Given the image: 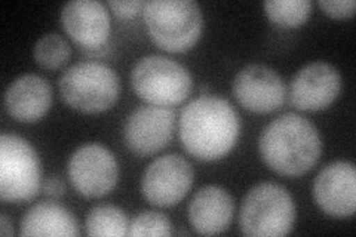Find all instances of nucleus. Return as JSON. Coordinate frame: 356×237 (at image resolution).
Instances as JSON below:
<instances>
[{
	"label": "nucleus",
	"mask_w": 356,
	"mask_h": 237,
	"mask_svg": "<svg viewBox=\"0 0 356 237\" xmlns=\"http://www.w3.org/2000/svg\"><path fill=\"white\" fill-rule=\"evenodd\" d=\"M131 83L152 106L171 107L191 95L193 79L184 65L163 55H147L134 65Z\"/></svg>",
	"instance_id": "obj_6"
},
{
	"label": "nucleus",
	"mask_w": 356,
	"mask_h": 237,
	"mask_svg": "<svg viewBox=\"0 0 356 237\" xmlns=\"http://www.w3.org/2000/svg\"><path fill=\"white\" fill-rule=\"evenodd\" d=\"M42 165L31 144L14 133L0 137V197L21 203L39 195Z\"/></svg>",
	"instance_id": "obj_7"
},
{
	"label": "nucleus",
	"mask_w": 356,
	"mask_h": 237,
	"mask_svg": "<svg viewBox=\"0 0 356 237\" xmlns=\"http://www.w3.org/2000/svg\"><path fill=\"white\" fill-rule=\"evenodd\" d=\"M193 179V166L186 157L165 154L146 167L141 178V193L150 205L170 208L186 197Z\"/></svg>",
	"instance_id": "obj_9"
},
{
	"label": "nucleus",
	"mask_w": 356,
	"mask_h": 237,
	"mask_svg": "<svg viewBox=\"0 0 356 237\" xmlns=\"http://www.w3.org/2000/svg\"><path fill=\"white\" fill-rule=\"evenodd\" d=\"M0 233H2L3 236H13L14 234L13 224H10V221L6 217L5 212L0 213Z\"/></svg>",
	"instance_id": "obj_25"
},
{
	"label": "nucleus",
	"mask_w": 356,
	"mask_h": 237,
	"mask_svg": "<svg viewBox=\"0 0 356 237\" xmlns=\"http://www.w3.org/2000/svg\"><path fill=\"white\" fill-rule=\"evenodd\" d=\"M294 221V200L281 184L260 183L254 186L242 200L239 227L245 236H286L291 233Z\"/></svg>",
	"instance_id": "obj_5"
},
{
	"label": "nucleus",
	"mask_w": 356,
	"mask_h": 237,
	"mask_svg": "<svg viewBox=\"0 0 356 237\" xmlns=\"http://www.w3.org/2000/svg\"><path fill=\"white\" fill-rule=\"evenodd\" d=\"M52 104V88L47 79L27 73L17 77L5 92L8 115L22 123L42 119Z\"/></svg>",
	"instance_id": "obj_15"
},
{
	"label": "nucleus",
	"mask_w": 356,
	"mask_h": 237,
	"mask_svg": "<svg viewBox=\"0 0 356 237\" xmlns=\"http://www.w3.org/2000/svg\"><path fill=\"white\" fill-rule=\"evenodd\" d=\"M172 224L171 220L163 215L162 212L156 211H144L134 218L129 224V236H161L168 237L172 236Z\"/></svg>",
	"instance_id": "obj_21"
},
{
	"label": "nucleus",
	"mask_w": 356,
	"mask_h": 237,
	"mask_svg": "<svg viewBox=\"0 0 356 237\" xmlns=\"http://www.w3.org/2000/svg\"><path fill=\"white\" fill-rule=\"evenodd\" d=\"M263 6L272 22L286 28L302 26L312 10L310 0H267Z\"/></svg>",
	"instance_id": "obj_19"
},
{
	"label": "nucleus",
	"mask_w": 356,
	"mask_h": 237,
	"mask_svg": "<svg viewBox=\"0 0 356 237\" xmlns=\"http://www.w3.org/2000/svg\"><path fill=\"white\" fill-rule=\"evenodd\" d=\"M152 42L166 52L195 47L204 28V15L193 0H149L143 8Z\"/></svg>",
	"instance_id": "obj_3"
},
{
	"label": "nucleus",
	"mask_w": 356,
	"mask_h": 237,
	"mask_svg": "<svg viewBox=\"0 0 356 237\" xmlns=\"http://www.w3.org/2000/svg\"><path fill=\"white\" fill-rule=\"evenodd\" d=\"M144 3L141 0H110L108 6L120 18H134L141 13Z\"/></svg>",
	"instance_id": "obj_23"
},
{
	"label": "nucleus",
	"mask_w": 356,
	"mask_h": 237,
	"mask_svg": "<svg viewBox=\"0 0 356 237\" xmlns=\"http://www.w3.org/2000/svg\"><path fill=\"white\" fill-rule=\"evenodd\" d=\"M67 174L74 190L85 197H103L119 179L116 157L102 144L79 147L67 162Z\"/></svg>",
	"instance_id": "obj_8"
},
{
	"label": "nucleus",
	"mask_w": 356,
	"mask_h": 237,
	"mask_svg": "<svg viewBox=\"0 0 356 237\" xmlns=\"http://www.w3.org/2000/svg\"><path fill=\"white\" fill-rule=\"evenodd\" d=\"M232 91L243 108L259 115L277 110L285 99L282 77L263 64H250L241 69L233 79Z\"/></svg>",
	"instance_id": "obj_11"
},
{
	"label": "nucleus",
	"mask_w": 356,
	"mask_h": 237,
	"mask_svg": "<svg viewBox=\"0 0 356 237\" xmlns=\"http://www.w3.org/2000/svg\"><path fill=\"white\" fill-rule=\"evenodd\" d=\"M314 197L327 215L352 217L356 209L355 165L348 161H336L322 167L314 183Z\"/></svg>",
	"instance_id": "obj_13"
},
{
	"label": "nucleus",
	"mask_w": 356,
	"mask_h": 237,
	"mask_svg": "<svg viewBox=\"0 0 356 237\" xmlns=\"http://www.w3.org/2000/svg\"><path fill=\"white\" fill-rule=\"evenodd\" d=\"M21 236H79L73 213L55 202H39L21 220Z\"/></svg>",
	"instance_id": "obj_17"
},
{
	"label": "nucleus",
	"mask_w": 356,
	"mask_h": 237,
	"mask_svg": "<svg viewBox=\"0 0 356 237\" xmlns=\"http://www.w3.org/2000/svg\"><path fill=\"white\" fill-rule=\"evenodd\" d=\"M241 132L236 110L227 99L202 95L188 103L180 115V138L188 154L204 162L225 157Z\"/></svg>",
	"instance_id": "obj_1"
},
{
	"label": "nucleus",
	"mask_w": 356,
	"mask_h": 237,
	"mask_svg": "<svg viewBox=\"0 0 356 237\" xmlns=\"http://www.w3.org/2000/svg\"><path fill=\"white\" fill-rule=\"evenodd\" d=\"M175 111L170 107L141 106L127 117L124 138L128 149L140 157L161 152L174 137Z\"/></svg>",
	"instance_id": "obj_10"
},
{
	"label": "nucleus",
	"mask_w": 356,
	"mask_h": 237,
	"mask_svg": "<svg viewBox=\"0 0 356 237\" xmlns=\"http://www.w3.org/2000/svg\"><path fill=\"white\" fill-rule=\"evenodd\" d=\"M341 89V76L330 63L314 61L300 69L289 85V103L303 111H319L334 103Z\"/></svg>",
	"instance_id": "obj_12"
},
{
	"label": "nucleus",
	"mask_w": 356,
	"mask_h": 237,
	"mask_svg": "<svg viewBox=\"0 0 356 237\" xmlns=\"http://www.w3.org/2000/svg\"><path fill=\"white\" fill-rule=\"evenodd\" d=\"M319 6L328 17L337 19L350 18L356 9L355 0H319Z\"/></svg>",
	"instance_id": "obj_22"
},
{
	"label": "nucleus",
	"mask_w": 356,
	"mask_h": 237,
	"mask_svg": "<svg viewBox=\"0 0 356 237\" xmlns=\"http://www.w3.org/2000/svg\"><path fill=\"white\" fill-rule=\"evenodd\" d=\"M85 227L86 234L92 237H124L129 231V220L125 211L119 206L97 205L88 212Z\"/></svg>",
	"instance_id": "obj_18"
},
{
	"label": "nucleus",
	"mask_w": 356,
	"mask_h": 237,
	"mask_svg": "<svg viewBox=\"0 0 356 237\" xmlns=\"http://www.w3.org/2000/svg\"><path fill=\"white\" fill-rule=\"evenodd\" d=\"M235 213V202L226 188L205 186L197 190L187 208L188 221L196 233L214 236L226 231Z\"/></svg>",
	"instance_id": "obj_16"
},
{
	"label": "nucleus",
	"mask_w": 356,
	"mask_h": 237,
	"mask_svg": "<svg viewBox=\"0 0 356 237\" xmlns=\"http://www.w3.org/2000/svg\"><path fill=\"white\" fill-rule=\"evenodd\" d=\"M259 150L264 163L276 174L300 177L318 163L322 140L314 123L296 113H285L264 128Z\"/></svg>",
	"instance_id": "obj_2"
},
{
	"label": "nucleus",
	"mask_w": 356,
	"mask_h": 237,
	"mask_svg": "<svg viewBox=\"0 0 356 237\" xmlns=\"http://www.w3.org/2000/svg\"><path fill=\"white\" fill-rule=\"evenodd\" d=\"M70 44L57 33H48L43 35L33 48L35 61L43 69L57 70L63 67L70 58Z\"/></svg>",
	"instance_id": "obj_20"
},
{
	"label": "nucleus",
	"mask_w": 356,
	"mask_h": 237,
	"mask_svg": "<svg viewBox=\"0 0 356 237\" xmlns=\"http://www.w3.org/2000/svg\"><path fill=\"white\" fill-rule=\"evenodd\" d=\"M61 24L82 49L104 47L110 36V15L98 0H73L61 9Z\"/></svg>",
	"instance_id": "obj_14"
},
{
	"label": "nucleus",
	"mask_w": 356,
	"mask_h": 237,
	"mask_svg": "<svg viewBox=\"0 0 356 237\" xmlns=\"http://www.w3.org/2000/svg\"><path fill=\"white\" fill-rule=\"evenodd\" d=\"M64 103L72 108L95 115L115 106L120 81L115 70L99 61H81L67 69L58 81Z\"/></svg>",
	"instance_id": "obj_4"
},
{
	"label": "nucleus",
	"mask_w": 356,
	"mask_h": 237,
	"mask_svg": "<svg viewBox=\"0 0 356 237\" xmlns=\"http://www.w3.org/2000/svg\"><path fill=\"white\" fill-rule=\"evenodd\" d=\"M42 190L43 193L49 197H61L65 195L67 187L60 177L51 175L44 179V183L42 184Z\"/></svg>",
	"instance_id": "obj_24"
}]
</instances>
